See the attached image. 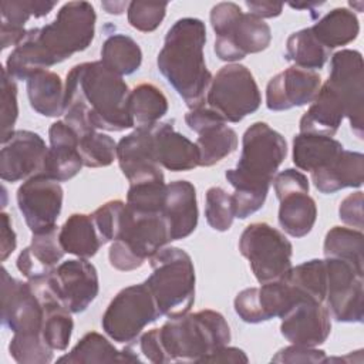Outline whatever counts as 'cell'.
Instances as JSON below:
<instances>
[{"mask_svg": "<svg viewBox=\"0 0 364 364\" xmlns=\"http://www.w3.org/2000/svg\"><path fill=\"white\" fill-rule=\"evenodd\" d=\"M343 149V144L333 136L300 132L293 138V164L311 173L330 165Z\"/></svg>", "mask_w": 364, "mask_h": 364, "instance_id": "29", "label": "cell"}, {"mask_svg": "<svg viewBox=\"0 0 364 364\" xmlns=\"http://www.w3.org/2000/svg\"><path fill=\"white\" fill-rule=\"evenodd\" d=\"M210 26L216 34L215 54L222 61H239L247 54L266 50L272 41L267 23L252 13H243L240 6L222 1L210 10Z\"/></svg>", "mask_w": 364, "mask_h": 364, "instance_id": "7", "label": "cell"}, {"mask_svg": "<svg viewBox=\"0 0 364 364\" xmlns=\"http://www.w3.org/2000/svg\"><path fill=\"white\" fill-rule=\"evenodd\" d=\"M17 240H16V232L13 229L10 216L3 212L1 213V240H0V259L4 262L16 249Z\"/></svg>", "mask_w": 364, "mask_h": 364, "instance_id": "52", "label": "cell"}, {"mask_svg": "<svg viewBox=\"0 0 364 364\" xmlns=\"http://www.w3.org/2000/svg\"><path fill=\"white\" fill-rule=\"evenodd\" d=\"M128 1H102L101 6L108 14H122L128 9Z\"/></svg>", "mask_w": 364, "mask_h": 364, "instance_id": "54", "label": "cell"}, {"mask_svg": "<svg viewBox=\"0 0 364 364\" xmlns=\"http://www.w3.org/2000/svg\"><path fill=\"white\" fill-rule=\"evenodd\" d=\"M18 117L17 85L16 80L1 68V142L14 132V124Z\"/></svg>", "mask_w": 364, "mask_h": 364, "instance_id": "47", "label": "cell"}, {"mask_svg": "<svg viewBox=\"0 0 364 364\" xmlns=\"http://www.w3.org/2000/svg\"><path fill=\"white\" fill-rule=\"evenodd\" d=\"M129 88L101 61L74 65L64 84V121L84 136L91 131L121 132L135 127Z\"/></svg>", "mask_w": 364, "mask_h": 364, "instance_id": "1", "label": "cell"}, {"mask_svg": "<svg viewBox=\"0 0 364 364\" xmlns=\"http://www.w3.org/2000/svg\"><path fill=\"white\" fill-rule=\"evenodd\" d=\"M338 218L353 229L363 230V192L357 191L346 196L338 206Z\"/></svg>", "mask_w": 364, "mask_h": 364, "instance_id": "50", "label": "cell"}, {"mask_svg": "<svg viewBox=\"0 0 364 364\" xmlns=\"http://www.w3.org/2000/svg\"><path fill=\"white\" fill-rule=\"evenodd\" d=\"M239 250L260 284L282 279L291 267L290 240L266 222H255L245 228L239 239Z\"/></svg>", "mask_w": 364, "mask_h": 364, "instance_id": "8", "label": "cell"}, {"mask_svg": "<svg viewBox=\"0 0 364 364\" xmlns=\"http://www.w3.org/2000/svg\"><path fill=\"white\" fill-rule=\"evenodd\" d=\"M304 297L324 303L326 299V264L323 259H311L290 267L283 276Z\"/></svg>", "mask_w": 364, "mask_h": 364, "instance_id": "40", "label": "cell"}, {"mask_svg": "<svg viewBox=\"0 0 364 364\" xmlns=\"http://www.w3.org/2000/svg\"><path fill=\"white\" fill-rule=\"evenodd\" d=\"M166 3H152V1H129L127 9L128 23L142 33H151L156 30L165 14Z\"/></svg>", "mask_w": 364, "mask_h": 364, "instance_id": "46", "label": "cell"}, {"mask_svg": "<svg viewBox=\"0 0 364 364\" xmlns=\"http://www.w3.org/2000/svg\"><path fill=\"white\" fill-rule=\"evenodd\" d=\"M100 61L119 77L129 75L141 67L142 51L132 37L127 34H112L101 47Z\"/></svg>", "mask_w": 364, "mask_h": 364, "instance_id": "36", "label": "cell"}, {"mask_svg": "<svg viewBox=\"0 0 364 364\" xmlns=\"http://www.w3.org/2000/svg\"><path fill=\"white\" fill-rule=\"evenodd\" d=\"M273 186H274L277 199L287 193H291V192H297V191L309 192V189H310L307 176L303 172L291 169V168H287V169L276 173L273 178Z\"/></svg>", "mask_w": 364, "mask_h": 364, "instance_id": "49", "label": "cell"}, {"mask_svg": "<svg viewBox=\"0 0 364 364\" xmlns=\"http://www.w3.org/2000/svg\"><path fill=\"white\" fill-rule=\"evenodd\" d=\"M326 353L323 350H318L316 347H306V346H297L291 344L289 347H284L279 350L273 358L272 363H284V364H297V363H324Z\"/></svg>", "mask_w": 364, "mask_h": 364, "instance_id": "48", "label": "cell"}, {"mask_svg": "<svg viewBox=\"0 0 364 364\" xmlns=\"http://www.w3.org/2000/svg\"><path fill=\"white\" fill-rule=\"evenodd\" d=\"M205 216L208 225L218 232L230 229L235 219V205L232 195L220 186H212L206 192Z\"/></svg>", "mask_w": 364, "mask_h": 364, "instance_id": "44", "label": "cell"}, {"mask_svg": "<svg viewBox=\"0 0 364 364\" xmlns=\"http://www.w3.org/2000/svg\"><path fill=\"white\" fill-rule=\"evenodd\" d=\"M58 240L65 253L81 259L97 255L102 246L92 215L73 213L58 230Z\"/></svg>", "mask_w": 364, "mask_h": 364, "instance_id": "31", "label": "cell"}, {"mask_svg": "<svg viewBox=\"0 0 364 364\" xmlns=\"http://www.w3.org/2000/svg\"><path fill=\"white\" fill-rule=\"evenodd\" d=\"M78 149L84 166L88 168H104L117 159V142L97 129L80 138Z\"/></svg>", "mask_w": 364, "mask_h": 364, "instance_id": "41", "label": "cell"}, {"mask_svg": "<svg viewBox=\"0 0 364 364\" xmlns=\"http://www.w3.org/2000/svg\"><path fill=\"white\" fill-rule=\"evenodd\" d=\"M117 240H121L142 263L171 242L162 212L141 213L129 209L127 203L121 233Z\"/></svg>", "mask_w": 364, "mask_h": 364, "instance_id": "19", "label": "cell"}, {"mask_svg": "<svg viewBox=\"0 0 364 364\" xmlns=\"http://www.w3.org/2000/svg\"><path fill=\"white\" fill-rule=\"evenodd\" d=\"M249 13L255 14L259 18H273L282 14L283 4L274 1H246Z\"/></svg>", "mask_w": 364, "mask_h": 364, "instance_id": "53", "label": "cell"}, {"mask_svg": "<svg viewBox=\"0 0 364 364\" xmlns=\"http://www.w3.org/2000/svg\"><path fill=\"white\" fill-rule=\"evenodd\" d=\"M304 297L284 277L263 283L260 287H249L235 297V311L246 323L257 324L274 317H283Z\"/></svg>", "mask_w": 364, "mask_h": 364, "instance_id": "12", "label": "cell"}, {"mask_svg": "<svg viewBox=\"0 0 364 364\" xmlns=\"http://www.w3.org/2000/svg\"><path fill=\"white\" fill-rule=\"evenodd\" d=\"M205 102L226 122H239L259 109L262 97L250 70L232 63L212 78Z\"/></svg>", "mask_w": 364, "mask_h": 364, "instance_id": "9", "label": "cell"}, {"mask_svg": "<svg viewBox=\"0 0 364 364\" xmlns=\"http://www.w3.org/2000/svg\"><path fill=\"white\" fill-rule=\"evenodd\" d=\"M30 107L43 117L64 115V85L58 74L50 70L34 73L27 80Z\"/></svg>", "mask_w": 364, "mask_h": 364, "instance_id": "32", "label": "cell"}, {"mask_svg": "<svg viewBox=\"0 0 364 364\" xmlns=\"http://www.w3.org/2000/svg\"><path fill=\"white\" fill-rule=\"evenodd\" d=\"M330 50L318 43L310 27L289 36L286 41V60L304 70H320L326 64Z\"/></svg>", "mask_w": 364, "mask_h": 364, "instance_id": "38", "label": "cell"}, {"mask_svg": "<svg viewBox=\"0 0 364 364\" xmlns=\"http://www.w3.org/2000/svg\"><path fill=\"white\" fill-rule=\"evenodd\" d=\"M152 273L144 282L151 290L158 311L176 317L191 310L195 301V267L191 256L179 247H162L151 259Z\"/></svg>", "mask_w": 364, "mask_h": 364, "instance_id": "6", "label": "cell"}, {"mask_svg": "<svg viewBox=\"0 0 364 364\" xmlns=\"http://www.w3.org/2000/svg\"><path fill=\"white\" fill-rule=\"evenodd\" d=\"M363 230L344 226H334L327 232L324 237L323 253L326 257L347 260L358 269H363Z\"/></svg>", "mask_w": 364, "mask_h": 364, "instance_id": "39", "label": "cell"}, {"mask_svg": "<svg viewBox=\"0 0 364 364\" xmlns=\"http://www.w3.org/2000/svg\"><path fill=\"white\" fill-rule=\"evenodd\" d=\"M166 183L164 179L142 181L129 183L127 193V206L141 213H161L165 199Z\"/></svg>", "mask_w": 364, "mask_h": 364, "instance_id": "42", "label": "cell"}, {"mask_svg": "<svg viewBox=\"0 0 364 364\" xmlns=\"http://www.w3.org/2000/svg\"><path fill=\"white\" fill-rule=\"evenodd\" d=\"M310 30L318 43L331 51L354 41L360 33V23L351 10L337 7L323 16Z\"/></svg>", "mask_w": 364, "mask_h": 364, "instance_id": "34", "label": "cell"}, {"mask_svg": "<svg viewBox=\"0 0 364 364\" xmlns=\"http://www.w3.org/2000/svg\"><path fill=\"white\" fill-rule=\"evenodd\" d=\"M50 148L47 151L43 173L65 182L74 178L84 166L78 145V134L64 121H55L48 129Z\"/></svg>", "mask_w": 364, "mask_h": 364, "instance_id": "22", "label": "cell"}, {"mask_svg": "<svg viewBox=\"0 0 364 364\" xmlns=\"http://www.w3.org/2000/svg\"><path fill=\"white\" fill-rule=\"evenodd\" d=\"M141 361L134 351L127 347L118 350L111 344L102 334L97 331H90L82 336V338L73 347V350L60 357L57 363L67 364H102V363H134Z\"/></svg>", "mask_w": 364, "mask_h": 364, "instance_id": "30", "label": "cell"}, {"mask_svg": "<svg viewBox=\"0 0 364 364\" xmlns=\"http://www.w3.org/2000/svg\"><path fill=\"white\" fill-rule=\"evenodd\" d=\"M247 361L249 358L243 350L237 347H229V346L219 347L212 353L206 354L200 360V363H247Z\"/></svg>", "mask_w": 364, "mask_h": 364, "instance_id": "51", "label": "cell"}, {"mask_svg": "<svg viewBox=\"0 0 364 364\" xmlns=\"http://www.w3.org/2000/svg\"><path fill=\"white\" fill-rule=\"evenodd\" d=\"M154 155L159 166L172 171H191L199 166V151L195 142L175 131L173 121L151 127Z\"/></svg>", "mask_w": 364, "mask_h": 364, "instance_id": "23", "label": "cell"}, {"mask_svg": "<svg viewBox=\"0 0 364 364\" xmlns=\"http://www.w3.org/2000/svg\"><path fill=\"white\" fill-rule=\"evenodd\" d=\"M205 43V23L183 17L168 30L156 58L159 73L191 109L205 104L213 78L203 57Z\"/></svg>", "mask_w": 364, "mask_h": 364, "instance_id": "4", "label": "cell"}, {"mask_svg": "<svg viewBox=\"0 0 364 364\" xmlns=\"http://www.w3.org/2000/svg\"><path fill=\"white\" fill-rule=\"evenodd\" d=\"M330 317L324 303L301 300L282 317L280 333L291 344L317 347L330 336Z\"/></svg>", "mask_w": 364, "mask_h": 364, "instance_id": "20", "label": "cell"}, {"mask_svg": "<svg viewBox=\"0 0 364 364\" xmlns=\"http://www.w3.org/2000/svg\"><path fill=\"white\" fill-rule=\"evenodd\" d=\"M58 240L57 226L44 232L31 235L30 245L23 249L17 257V269L27 279H36L50 274L64 256Z\"/></svg>", "mask_w": 364, "mask_h": 364, "instance_id": "25", "label": "cell"}, {"mask_svg": "<svg viewBox=\"0 0 364 364\" xmlns=\"http://www.w3.org/2000/svg\"><path fill=\"white\" fill-rule=\"evenodd\" d=\"M97 14L88 1H68L55 18L43 27L30 28L6 61V71L14 80H28L73 54L84 51L95 34Z\"/></svg>", "mask_w": 364, "mask_h": 364, "instance_id": "2", "label": "cell"}, {"mask_svg": "<svg viewBox=\"0 0 364 364\" xmlns=\"http://www.w3.org/2000/svg\"><path fill=\"white\" fill-rule=\"evenodd\" d=\"M43 304L30 282H21L1 269V323L13 334H41Z\"/></svg>", "mask_w": 364, "mask_h": 364, "instance_id": "14", "label": "cell"}, {"mask_svg": "<svg viewBox=\"0 0 364 364\" xmlns=\"http://www.w3.org/2000/svg\"><path fill=\"white\" fill-rule=\"evenodd\" d=\"M225 119L210 122L196 131L199 166H213L237 148V134Z\"/></svg>", "mask_w": 364, "mask_h": 364, "instance_id": "35", "label": "cell"}, {"mask_svg": "<svg viewBox=\"0 0 364 364\" xmlns=\"http://www.w3.org/2000/svg\"><path fill=\"white\" fill-rule=\"evenodd\" d=\"M326 307L341 323H361L364 317V270L341 259L326 257Z\"/></svg>", "mask_w": 364, "mask_h": 364, "instance_id": "11", "label": "cell"}, {"mask_svg": "<svg viewBox=\"0 0 364 364\" xmlns=\"http://www.w3.org/2000/svg\"><path fill=\"white\" fill-rule=\"evenodd\" d=\"M311 181L321 193H334L344 188H360L364 181V155L343 149L330 165L311 172Z\"/></svg>", "mask_w": 364, "mask_h": 364, "instance_id": "27", "label": "cell"}, {"mask_svg": "<svg viewBox=\"0 0 364 364\" xmlns=\"http://www.w3.org/2000/svg\"><path fill=\"white\" fill-rule=\"evenodd\" d=\"M151 127H136L117 144L118 165L129 183L164 179L154 155Z\"/></svg>", "mask_w": 364, "mask_h": 364, "instance_id": "21", "label": "cell"}, {"mask_svg": "<svg viewBox=\"0 0 364 364\" xmlns=\"http://www.w3.org/2000/svg\"><path fill=\"white\" fill-rule=\"evenodd\" d=\"M55 1L47 0H10L1 1V48L17 46L26 37V23L30 17H44L54 7Z\"/></svg>", "mask_w": 364, "mask_h": 364, "instance_id": "28", "label": "cell"}, {"mask_svg": "<svg viewBox=\"0 0 364 364\" xmlns=\"http://www.w3.org/2000/svg\"><path fill=\"white\" fill-rule=\"evenodd\" d=\"M279 225L293 237H303L313 229L317 219L316 200L306 191L279 198Z\"/></svg>", "mask_w": 364, "mask_h": 364, "instance_id": "33", "label": "cell"}, {"mask_svg": "<svg viewBox=\"0 0 364 364\" xmlns=\"http://www.w3.org/2000/svg\"><path fill=\"white\" fill-rule=\"evenodd\" d=\"M17 206L31 233L55 228L63 208V188L58 181L40 172L17 189Z\"/></svg>", "mask_w": 364, "mask_h": 364, "instance_id": "13", "label": "cell"}, {"mask_svg": "<svg viewBox=\"0 0 364 364\" xmlns=\"http://www.w3.org/2000/svg\"><path fill=\"white\" fill-rule=\"evenodd\" d=\"M53 351L41 334H13L9 344V353L18 364H48Z\"/></svg>", "mask_w": 364, "mask_h": 364, "instance_id": "43", "label": "cell"}, {"mask_svg": "<svg viewBox=\"0 0 364 364\" xmlns=\"http://www.w3.org/2000/svg\"><path fill=\"white\" fill-rule=\"evenodd\" d=\"M1 144L0 178L3 181L17 182L43 172L48 148L38 134L17 129Z\"/></svg>", "mask_w": 364, "mask_h": 364, "instance_id": "17", "label": "cell"}, {"mask_svg": "<svg viewBox=\"0 0 364 364\" xmlns=\"http://www.w3.org/2000/svg\"><path fill=\"white\" fill-rule=\"evenodd\" d=\"M161 317L154 296L145 283L132 284L114 296L101 326L105 334L117 343L134 341L142 330Z\"/></svg>", "mask_w": 364, "mask_h": 364, "instance_id": "10", "label": "cell"}, {"mask_svg": "<svg viewBox=\"0 0 364 364\" xmlns=\"http://www.w3.org/2000/svg\"><path fill=\"white\" fill-rule=\"evenodd\" d=\"M230 337L225 317L210 309L169 317L158 328L165 363H200L206 354L228 346Z\"/></svg>", "mask_w": 364, "mask_h": 364, "instance_id": "5", "label": "cell"}, {"mask_svg": "<svg viewBox=\"0 0 364 364\" xmlns=\"http://www.w3.org/2000/svg\"><path fill=\"white\" fill-rule=\"evenodd\" d=\"M330 75L326 81L341 97L346 107V118L353 132L363 138V55L357 50H340L331 57Z\"/></svg>", "mask_w": 364, "mask_h": 364, "instance_id": "15", "label": "cell"}, {"mask_svg": "<svg viewBox=\"0 0 364 364\" xmlns=\"http://www.w3.org/2000/svg\"><path fill=\"white\" fill-rule=\"evenodd\" d=\"M287 155L284 136L266 122L252 124L242 138V154L236 168L225 176L235 188V218L246 219L263 208L273 178Z\"/></svg>", "mask_w": 364, "mask_h": 364, "instance_id": "3", "label": "cell"}, {"mask_svg": "<svg viewBox=\"0 0 364 364\" xmlns=\"http://www.w3.org/2000/svg\"><path fill=\"white\" fill-rule=\"evenodd\" d=\"M50 284L71 313H82L100 290L95 266L87 259H71L60 263L50 274Z\"/></svg>", "mask_w": 364, "mask_h": 364, "instance_id": "16", "label": "cell"}, {"mask_svg": "<svg viewBox=\"0 0 364 364\" xmlns=\"http://www.w3.org/2000/svg\"><path fill=\"white\" fill-rule=\"evenodd\" d=\"M124 213L125 202L119 199L105 202L92 213V219L102 245L118 239L121 233Z\"/></svg>", "mask_w": 364, "mask_h": 364, "instance_id": "45", "label": "cell"}, {"mask_svg": "<svg viewBox=\"0 0 364 364\" xmlns=\"http://www.w3.org/2000/svg\"><path fill=\"white\" fill-rule=\"evenodd\" d=\"M162 215L166 220L169 239L181 240L188 237L198 226L196 189L188 181L166 183Z\"/></svg>", "mask_w": 364, "mask_h": 364, "instance_id": "24", "label": "cell"}, {"mask_svg": "<svg viewBox=\"0 0 364 364\" xmlns=\"http://www.w3.org/2000/svg\"><path fill=\"white\" fill-rule=\"evenodd\" d=\"M320 88L321 77L318 73L291 65L267 82L266 107L270 111H287L311 104Z\"/></svg>", "mask_w": 364, "mask_h": 364, "instance_id": "18", "label": "cell"}, {"mask_svg": "<svg viewBox=\"0 0 364 364\" xmlns=\"http://www.w3.org/2000/svg\"><path fill=\"white\" fill-rule=\"evenodd\" d=\"M129 109L136 127H151L168 112V98L156 85L142 82L129 94Z\"/></svg>", "mask_w": 364, "mask_h": 364, "instance_id": "37", "label": "cell"}, {"mask_svg": "<svg viewBox=\"0 0 364 364\" xmlns=\"http://www.w3.org/2000/svg\"><path fill=\"white\" fill-rule=\"evenodd\" d=\"M344 118L346 107L341 97L330 84L324 82L310 108L300 118L299 128L300 132L333 136Z\"/></svg>", "mask_w": 364, "mask_h": 364, "instance_id": "26", "label": "cell"}]
</instances>
